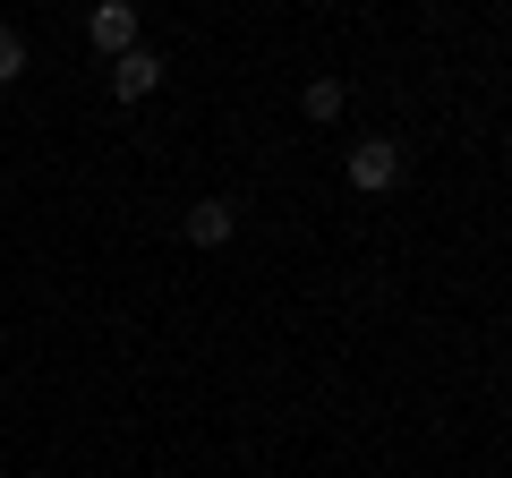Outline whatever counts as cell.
Returning <instances> with one entry per match:
<instances>
[{"label": "cell", "mask_w": 512, "mask_h": 478, "mask_svg": "<svg viewBox=\"0 0 512 478\" xmlns=\"http://www.w3.org/2000/svg\"><path fill=\"white\" fill-rule=\"evenodd\" d=\"M154 86H163V52H146V43H137V52L111 60V94H120V103H137V94H154Z\"/></svg>", "instance_id": "obj_3"}, {"label": "cell", "mask_w": 512, "mask_h": 478, "mask_svg": "<svg viewBox=\"0 0 512 478\" xmlns=\"http://www.w3.org/2000/svg\"><path fill=\"white\" fill-rule=\"evenodd\" d=\"M18 77H26V35L0 26V86H18Z\"/></svg>", "instance_id": "obj_6"}, {"label": "cell", "mask_w": 512, "mask_h": 478, "mask_svg": "<svg viewBox=\"0 0 512 478\" xmlns=\"http://www.w3.org/2000/svg\"><path fill=\"white\" fill-rule=\"evenodd\" d=\"M231 231H239L231 197H197V205H188V248H222Z\"/></svg>", "instance_id": "obj_4"}, {"label": "cell", "mask_w": 512, "mask_h": 478, "mask_svg": "<svg viewBox=\"0 0 512 478\" xmlns=\"http://www.w3.org/2000/svg\"><path fill=\"white\" fill-rule=\"evenodd\" d=\"M342 103H350V94H342V77H316V86L299 94V111H308L316 129H325V120H342Z\"/></svg>", "instance_id": "obj_5"}, {"label": "cell", "mask_w": 512, "mask_h": 478, "mask_svg": "<svg viewBox=\"0 0 512 478\" xmlns=\"http://www.w3.org/2000/svg\"><path fill=\"white\" fill-rule=\"evenodd\" d=\"M350 188H359V197L402 188V146H393V137H359V146H350Z\"/></svg>", "instance_id": "obj_1"}, {"label": "cell", "mask_w": 512, "mask_h": 478, "mask_svg": "<svg viewBox=\"0 0 512 478\" xmlns=\"http://www.w3.org/2000/svg\"><path fill=\"white\" fill-rule=\"evenodd\" d=\"M86 35H94V52H103V60L137 52V9H128V0H103V9L86 18Z\"/></svg>", "instance_id": "obj_2"}]
</instances>
